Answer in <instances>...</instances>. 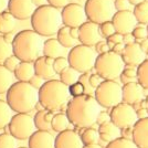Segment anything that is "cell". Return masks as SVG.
<instances>
[{
	"label": "cell",
	"instance_id": "cell-1",
	"mask_svg": "<svg viewBox=\"0 0 148 148\" xmlns=\"http://www.w3.org/2000/svg\"><path fill=\"white\" fill-rule=\"evenodd\" d=\"M101 106L93 95L84 94L70 99L65 110L70 123L77 128L92 127L96 123Z\"/></svg>",
	"mask_w": 148,
	"mask_h": 148
},
{
	"label": "cell",
	"instance_id": "cell-57",
	"mask_svg": "<svg viewBox=\"0 0 148 148\" xmlns=\"http://www.w3.org/2000/svg\"><path fill=\"white\" fill-rule=\"evenodd\" d=\"M32 2H33V5L37 8L38 7H42L48 5V0H32Z\"/></svg>",
	"mask_w": 148,
	"mask_h": 148
},
{
	"label": "cell",
	"instance_id": "cell-60",
	"mask_svg": "<svg viewBox=\"0 0 148 148\" xmlns=\"http://www.w3.org/2000/svg\"><path fill=\"white\" fill-rule=\"evenodd\" d=\"M82 148H103L99 144H94V145H84Z\"/></svg>",
	"mask_w": 148,
	"mask_h": 148
},
{
	"label": "cell",
	"instance_id": "cell-30",
	"mask_svg": "<svg viewBox=\"0 0 148 148\" xmlns=\"http://www.w3.org/2000/svg\"><path fill=\"white\" fill-rule=\"evenodd\" d=\"M12 110L7 103V101L0 99V130H3L8 127L12 118Z\"/></svg>",
	"mask_w": 148,
	"mask_h": 148
},
{
	"label": "cell",
	"instance_id": "cell-12",
	"mask_svg": "<svg viewBox=\"0 0 148 148\" xmlns=\"http://www.w3.org/2000/svg\"><path fill=\"white\" fill-rule=\"evenodd\" d=\"M61 18L62 23L70 28H79L87 20L84 7L79 3H69L62 8Z\"/></svg>",
	"mask_w": 148,
	"mask_h": 148
},
{
	"label": "cell",
	"instance_id": "cell-43",
	"mask_svg": "<svg viewBox=\"0 0 148 148\" xmlns=\"http://www.w3.org/2000/svg\"><path fill=\"white\" fill-rule=\"evenodd\" d=\"M20 60H19L17 56H14L12 54V56H10L8 59H6L5 60V62H3V65L6 66L10 72H14V70L17 69V66L19 65V63H20Z\"/></svg>",
	"mask_w": 148,
	"mask_h": 148
},
{
	"label": "cell",
	"instance_id": "cell-4",
	"mask_svg": "<svg viewBox=\"0 0 148 148\" xmlns=\"http://www.w3.org/2000/svg\"><path fill=\"white\" fill-rule=\"evenodd\" d=\"M12 53L22 62H34L41 56L43 49L42 37L33 30H22L18 32L12 43Z\"/></svg>",
	"mask_w": 148,
	"mask_h": 148
},
{
	"label": "cell",
	"instance_id": "cell-51",
	"mask_svg": "<svg viewBox=\"0 0 148 148\" xmlns=\"http://www.w3.org/2000/svg\"><path fill=\"white\" fill-rule=\"evenodd\" d=\"M121 137L126 138V139H132L133 138V127H126L121 130Z\"/></svg>",
	"mask_w": 148,
	"mask_h": 148
},
{
	"label": "cell",
	"instance_id": "cell-64",
	"mask_svg": "<svg viewBox=\"0 0 148 148\" xmlns=\"http://www.w3.org/2000/svg\"><path fill=\"white\" fill-rule=\"evenodd\" d=\"M20 148H29V147H20Z\"/></svg>",
	"mask_w": 148,
	"mask_h": 148
},
{
	"label": "cell",
	"instance_id": "cell-58",
	"mask_svg": "<svg viewBox=\"0 0 148 148\" xmlns=\"http://www.w3.org/2000/svg\"><path fill=\"white\" fill-rule=\"evenodd\" d=\"M8 1L9 0H0V13L6 11V9L8 8Z\"/></svg>",
	"mask_w": 148,
	"mask_h": 148
},
{
	"label": "cell",
	"instance_id": "cell-46",
	"mask_svg": "<svg viewBox=\"0 0 148 148\" xmlns=\"http://www.w3.org/2000/svg\"><path fill=\"white\" fill-rule=\"evenodd\" d=\"M94 47H95V49H94L95 50V52H96L99 56V54H103V53H106V52H108V51H111L107 42H106V41H103V40L99 41Z\"/></svg>",
	"mask_w": 148,
	"mask_h": 148
},
{
	"label": "cell",
	"instance_id": "cell-31",
	"mask_svg": "<svg viewBox=\"0 0 148 148\" xmlns=\"http://www.w3.org/2000/svg\"><path fill=\"white\" fill-rule=\"evenodd\" d=\"M81 140L83 143V145H94V144H99V130L93 128V127H86V128H82V133L80 134Z\"/></svg>",
	"mask_w": 148,
	"mask_h": 148
},
{
	"label": "cell",
	"instance_id": "cell-48",
	"mask_svg": "<svg viewBox=\"0 0 148 148\" xmlns=\"http://www.w3.org/2000/svg\"><path fill=\"white\" fill-rule=\"evenodd\" d=\"M110 121H111L110 114L105 111H101L99 113V115H97V118H96V124L102 125V124L107 123V122H110Z\"/></svg>",
	"mask_w": 148,
	"mask_h": 148
},
{
	"label": "cell",
	"instance_id": "cell-33",
	"mask_svg": "<svg viewBox=\"0 0 148 148\" xmlns=\"http://www.w3.org/2000/svg\"><path fill=\"white\" fill-rule=\"evenodd\" d=\"M80 75V72H77L76 70H74L71 66H68L60 73V81L62 83H64L66 86H70V85H72V84L76 83L79 81Z\"/></svg>",
	"mask_w": 148,
	"mask_h": 148
},
{
	"label": "cell",
	"instance_id": "cell-55",
	"mask_svg": "<svg viewBox=\"0 0 148 148\" xmlns=\"http://www.w3.org/2000/svg\"><path fill=\"white\" fill-rule=\"evenodd\" d=\"M136 113H137V117H138V119H140V118H145L148 116V113L147 111H146V108H139V110H137L136 111Z\"/></svg>",
	"mask_w": 148,
	"mask_h": 148
},
{
	"label": "cell",
	"instance_id": "cell-14",
	"mask_svg": "<svg viewBox=\"0 0 148 148\" xmlns=\"http://www.w3.org/2000/svg\"><path fill=\"white\" fill-rule=\"evenodd\" d=\"M8 11L18 20L31 19L37 7L33 5L32 0H9Z\"/></svg>",
	"mask_w": 148,
	"mask_h": 148
},
{
	"label": "cell",
	"instance_id": "cell-42",
	"mask_svg": "<svg viewBox=\"0 0 148 148\" xmlns=\"http://www.w3.org/2000/svg\"><path fill=\"white\" fill-rule=\"evenodd\" d=\"M132 34L136 41H143L147 38V29L144 25H136L134 30L132 31Z\"/></svg>",
	"mask_w": 148,
	"mask_h": 148
},
{
	"label": "cell",
	"instance_id": "cell-13",
	"mask_svg": "<svg viewBox=\"0 0 148 148\" xmlns=\"http://www.w3.org/2000/svg\"><path fill=\"white\" fill-rule=\"evenodd\" d=\"M112 22L114 25L115 31L123 36L127 33H132V31L134 30L137 23L134 13L130 10L116 11L114 17L112 18Z\"/></svg>",
	"mask_w": 148,
	"mask_h": 148
},
{
	"label": "cell",
	"instance_id": "cell-6",
	"mask_svg": "<svg viewBox=\"0 0 148 148\" xmlns=\"http://www.w3.org/2000/svg\"><path fill=\"white\" fill-rule=\"evenodd\" d=\"M125 68L122 56L114 51L99 54L96 58L94 70L103 80H116Z\"/></svg>",
	"mask_w": 148,
	"mask_h": 148
},
{
	"label": "cell",
	"instance_id": "cell-41",
	"mask_svg": "<svg viewBox=\"0 0 148 148\" xmlns=\"http://www.w3.org/2000/svg\"><path fill=\"white\" fill-rule=\"evenodd\" d=\"M69 91H70V94H71L72 97H77V96L85 94V87L80 81H77L76 83H74V84L69 86Z\"/></svg>",
	"mask_w": 148,
	"mask_h": 148
},
{
	"label": "cell",
	"instance_id": "cell-15",
	"mask_svg": "<svg viewBox=\"0 0 148 148\" xmlns=\"http://www.w3.org/2000/svg\"><path fill=\"white\" fill-rule=\"evenodd\" d=\"M102 40L99 33V25L92 21H86L79 27V41L81 44L94 47L99 41Z\"/></svg>",
	"mask_w": 148,
	"mask_h": 148
},
{
	"label": "cell",
	"instance_id": "cell-63",
	"mask_svg": "<svg viewBox=\"0 0 148 148\" xmlns=\"http://www.w3.org/2000/svg\"><path fill=\"white\" fill-rule=\"evenodd\" d=\"M146 29H147V38H148V25H147V27H146Z\"/></svg>",
	"mask_w": 148,
	"mask_h": 148
},
{
	"label": "cell",
	"instance_id": "cell-19",
	"mask_svg": "<svg viewBox=\"0 0 148 148\" xmlns=\"http://www.w3.org/2000/svg\"><path fill=\"white\" fill-rule=\"evenodd\" d=\"M53 60L54 59H51V58L44 56H39L37 60L33 62L36 75H38L39 77H41L44 81L52 80L56 74L53 69Z\"/></svg>",
	"mask_w": 148,
	"mask_h": 148
},
{
	"label": "cell",
	"instance_id": "cell-53",
	"mask_svg": "<svg viewBox=\"0 0 148 148\" xmlns=\"http://www.w3.org/2000/svg\"><path fill=\"white\" fill-rule=\"evenodd\" d=\"M124 48H125V44H124L123 42H121V43L115 44V45L112 48V51H114V52L117 53V54H122V52L124 51Z\"/></svg>",
	"mask_w": 148,
	"mask_h": 148
},
{
	"label": "cell",
	"instance_id": "cell-50",
	"mask_svg": "<svg viewBox=\"0 0 148 148\" xmlns=\"http://www.w3.org/2000/svg\"><path fill=\"white\" fill-rule=\"evenodd\" d=\"M43 81L44 80H42L41 77H39L38 75H34V76L29 81V83H30L31 85L34 87V88H37L38 91H39V90H40V87L43 85V83H44Z\"/></svg>",
	"mask_w": 148,
	"mask_h": 148
},
{
	"label": "cell",
	"instance_id": "cell-36",
	"mask_svg": "<svg viewBox=\"0 0 148 148\" xmlns=\"http://www.w3.org/2000/svg\"><path fill=\"white\" fill-rule=\"evenodd\" d=\"M12 54V45L7 42L3 36H0V64H3L5 60Z\"/></svg>",
	"mask_w": 148,
	"mask_h": 148
},
{
	"label": "cell",
	"instance_id": "cell-34",
	"mask_svg": "<svg viewBox=\"0 0 148 148\" xmlns=\"http://www.w3.org/2000/svg\"><path fill=\"white\" fill-rule=\"evenodd\" d=\"M137 82L145 90H148V59H145L137 66Z\"/></svg>",
	"mask_w": 148,
	"mask_h": 148
},
{
	"label": "cell",
	"instance_id": "cell-45",
	"mask_svg": "<svg viewBox=\"0 0 148 148\" xmlns=\"http://www.w3.org/2000/svg\"><path fill=\"white\" fill-rule=\"evenodd\" d=\"M102 82H103V79H102L97 73H91L90 74L88 83H90V86L92 87L94 91H95V88L99 86Z\"/></svg>",
	"mask_w": 148,
	"mask_h": 148
},
{
	"label": "cell",
	"instance_id": "cell-59",
	"mask_svg": "<svg viewBox=\"0 0 148 148\" xmlns=\"http://www.w3.org/2000/svg\"><path fill=\"white\" fill-rule=\"evenodd\" d=\"M70 32H71V36H72L74 39L79 40V28H71V29H70Z\"/></svg>",
	"mask_w": 148,
	"mask_h": 148
},
{
	"label": "cell",
	"instance_id": "cell-52",
	"mask_svg": "<svg viewBox=\"0 0 148 148\" xmlns=\"http://www.w3.org/2000/svg\"><path fill=\"white\" fill-rule=\"evenodd\" d=\"M135 42V39L133 37V34L132 33H127V34H124L123 36V43L125 45H127V44H132Z\"/></svg>",
	"mask_w": 148,
	"mask_h": 148
},
{
	"label": "cell",
	"instance_id": "cell-47",
	"mask_svg": "<svg viewBox=\"0 0 148 148\" xmlns=\"http://www.w3.org/2000/svg\"><path fill=\"white\" fill-rule=\"evenodd\" d=\"M130 2L128 0H114V7L116 11H125L130 10Z\"/></svg>",
	"mask_w": 148,
	"mask_h": 148
},
{
	"label": "cell",
	"instance_id": "cell-16",
	"mask_svg": "<svg viewBox=\"0 0 148 148\" xmlns=\"http://www.w3.org/2000/svg\"><path fill=\"white\" fill-rule=\"evenodd\" d=\"M145 88L138 82L126 83L122 86V99L124 103L135 105L140 103L145 99Z\"/></svg>",
	"mask_w": 148,
	"mask_h": 148
},
{
	"label": "cell",
	"instance_id": "cell-29",
	"mask_svg": "<svg viewBox=\"0 0 148 148\" xmlns=\"http://www.w3.org/2000/svg\"><path fill=\"white\" fill-rule=\"evenodd\" d=\"M70 121L68 118V115L65 113H56L52 118V130H54L56 133H61L64 130H69L70 126Z\"/></svg>",
	"mask_w": 148,
	"mask_h": 148
},
{
	"label": "cell",
	"instance_id": "cell-40",
	"mask_svg": "<svg viewBox=\"0 0 148 148\" xmlns=\"http://www.w3.org/2000/svg\"><path fill=\"white\" fill-rule=\"evenodd\" d=\"M69 65V61H68V58H64V56H59L53 60V69L56 71V73L60 74L64 70L66 69Z\"/></svg>",
	"mask_w": 148,
	"mask_h": 148
},
{
	"label": "cell",
	"instance_id": "cell-54",
	"mask_svg": "<svg viewBox=\"0 0 148 148\" xmlns=\"http://www.w3.org/2000/svg\"><path fill=\"white\" fill-rule=\"evenodd\" d=\"M139 47H140V49L143 50V52H144L145 54H147L148 53V38H146V39H144L143 41H140Z\"/></svg>",
	"mask_w": 148,
	"mask_h": 148
},
{
	"label": "cell",
	"instance_id": "cell-27",
	"mask_svg": "<svg viewBox=\"0 0 148 148\" xmlns=\"http://www.w3.org/2000/svg\"><path fill=\"white\" fill-rule=\"evenodd\" d=\"M13 83H14L13 73L10 72L3 64H0V94L8 92V90L12 86Z\"/></svg>",
	"mask_w": 148,
	"mask_h": 148
},
{
	"label": "cell",
	"instance_id": "cell-25",
	"mask_svg": "<svg viewBox=\"0 0 148 148\" xmlns=\"http://www.w3.org/2000/svg\"><path fill=\"white\" fill-rule=\"evenodd\" d=\"M62 47L60 42L56 39H48L43 42V49H42V54L44 56H48L51 59H56L61 56Z\"/></svg>",
	"mask_w": 148,
	"mask_h": 148
},
{
	"label": "cell",
	"instance_id": "cell-38",
	"mask_svg": "<svg viewBox=\"0 0 148 148\" xmlns=\"http://www.w3.org/2000/svg\"><path fill=\"white\" fill-rule=\"evenodd\" d=\"M0 148H17V138L10 133L0 134Z\"/></svg>",
	"mask_w": 148,
	"mask_h": 148
},
{
	"label": "cell",
	"instance_id": "cell-23",
	"mask_svg": "<svg viewBox=\"0 0 148 148\" xmlns=\"http://www.w3.org/2000/svg\"><path fill=\"white\" fill-rule=\"evenodd\" d=\"M99 138L105 143H111L121 137V128H118L112 121L99 125Z\"/></svg>",
	"mask_w": 148,
	"mask_h": 148
},
{
	"label": "cell",
	"instance_id": "cell-62",
	"mask_svg": "<svg viewBox=\"0 0 148 148\" xmlns=\"http://www.w3.org/2000/svg\"><path fill=\"white\" fill-rule=\"evenodd\" d=\"M145 108H146V111H147V113H148V96L146 97V99H145Z\"/></svg>",
	"mask_w": 148,
	"mask_h": 148
},
{
	"label": "cell",
	"instance_id": "cell-49",
	"mask_svg": "<svg viewBox=\"0 0 148 148\" xmlns=\"http://www.w3.org/2000/svg\"><path fill=\"white\" fill-rule=\"evenodd\" d=\"M69 3H71V0H48V5L56 7L58 9L64 8L65 6H68Z\"/></svg>",
	"mask_w": 148,
	"mask_h": 148
},
{
	"label": "cell",
	"instance_id": "cell-3",
	"mask_svg": "<svg viewBox=\"0 0 148 148\" xmlns=\"http://www.w3.org/2000/svg\"><path fill=\"white\" fill-rule=\"evenodd\" d=\"M7 103L16 113H30L39 103V91L29 82H14L7 92Z\"/></svg>",
	"mask_w": 148,
	"mask_h": 148
},
{
	"label": "cell",
	"instance_id": "cell-61",
	"mask_svg": "<svg viewBox=\"0 0 148 148\" xmlns=\"http://www.w3.org/2000/svg\"><path fill=\"white\" fill-rule=\"evenodd\" d=\"M143 1H144V0H128L130 5H133V6H136V5L140 3V2H143Z\"/></svg>",
	"mask_w": 148,
	"mask_h": 148
},
{
	"label": "cell",
	"instance_id": "cell-22",
	"mask_svg": "<svg viewBox=\"0 0 148 148\" xmlns=\"http://www.w3.org/2000/svg\"><path fill=\"white\" fill-rule=\"evenodd\" d=\"M54 116V113L49 110H39L33 116L34 125L37 130H47L50 132L52 130V118Z\"/></svg>",
	"mask_w": 148,
	"mask_h": 148
},
{
	"label": "cell",
	"instance_id": "cell-11",
	"mask_svg": "<svg viewBox=\"0 0 148 148\" xmlns=\"http://www.w3.org/2000/svg\"><path fill=\"white\" fill-rule=\"evenodd\" d=\"M110 116L112 122L121 130L126 127H133L138 121L137 113L134 106L124 102L112 107Z\"/></svg>",
	"mask_w": 148,
	"mask_h": 148
},
{
	"label": "cell",
	"instance_id": "cell-56",
	"mask_svg": "<svg viewBox=\"0 0 148 148\" xmlns=\"http://www.w3.org/2000/svg\"><path fill=\"white\" fill-rule=\"evenodd\" d=\"M3 38H5V40H6L8 43H12L13 39H14V34H13L12 32H10V33H6V34H3Z\"/></svg>",
	"mask_w": 148,
	"mask_h": 148
},
{
	"label": "cell",
	"instance_id": "cell-10",
	"mask_svg": "<svg viewBox=\"0 0 148 148\" xmlns=\"http://www.w3.org/2000/svg\"><path fill=\"white\" fill-rule=\"evenodd\" d=\"M8 128L9 133L20 140L29 139L30 136L37 130L34 119L30 113H17L13 115L8 125Z\"/></svg>",
	"mask_w": 148,
	"mask_h": 148
},
{
	"label": "cell",
	"instance_id": "cell-5",
	"mask_svg": "<svg viewBox=\"0 0 148 148\" xmlns=\"http://www.w3.org/2000/svg\"><path fill=\"white\" fill-rule=\"evenodd\" d=\"M61 11L50 5L38 7L31 17L32 30L41 37H52L61 28Z\"/></svg>",
	"mask_w": 148,
	"mask_h": 148
},
{
	"label": "cell",
	"instance_id": "cell-20",
	"mask_svg": "<svg viewBox=\"0 0 148 148\" xmlns=\"http://www.w3.org/2000/svg\"><path fill=\"white\" fill-rule=\"evenodd\" d=\"M138 148H148V116L140 118L133 126V138Z\"/></svg>",
	"mask_w": 148,
	"mask_h": 148
},
{
	"label": "cell",
	"instance_id": "cell-35",
	"mask_svg": "<svg viewBox=\"0 0 148 148\" xmlns=\"http://www.w3.org/2000/svg\"><path fill=\"white\" fill-rule=\"evenodd\" d=\"M121 82L126 84L130 82H137V66L135 65H125L123 72L119 75Z\"/></svg>",
	"mask_w": 148,
	"mask_h": 148
},
{
	"label": "cell",
	"instance_id": "cell-18",
	"mask_svg": "<svg viewBox=\"0 0 148 148\" xmlns=\"http://www.w3.org/2000/svg\"><path fill=\"white\" fill-rule=\"evenodd\" d=\"M121 56H122L125 65L138 66L145 60V53L143 52V50L139 47V43H137V42L125 45L124 51L122 52Z\"/></svg>",
	"mask_w": 148,
	"mask_h": 148
},
{
	"label": "cell",
	"instance_id": "cell-39",
	"mask_svg": "<svg viewBox=\"0 0 148 148\" xmlns=\"http://www.w3.org/2000/svg\"><path fill=\"white\" fill-rule=\"evenodd\" d=\"M99 33H101V36L102 38H108L112 34H114L116 31H115V28H114V25H113V22L111 21H106V22H103V23H101L99 25Z\"/></svg>",
	"mask_w": 148,
	"mask_h": 148
},
{
	"label": "cell",
	"instance_id": "cell-17",
	"mask_svg": "<svg viewBox=\"0 0 148 148\" xmlns=\"http://www.w3.org/2000/svg\"><path fill=\"white\" fill-rule=\"evenodd\" d=\"M83 146L80 135L72 130L59 133L54 139V148H82Z\"/></svg>",
	"mask_w": 148,
	"mask_h": 148
},
{
	"label": "cell",
	"instance_id": "cell-28",
	"mask_svg": "<svg viewBox=\"0 0 148 148\" xmlns=\"http://www.w3.org/2000/svg\"><path fill=\"white\" fill-rule=\"evenodd\" d=\"M70 29H71L70 27L62 25L56 33V40L60 42L63 48H73L76 43V39H74L71 36Z\"/></svg>",
	"mask_w": 148,
	"mask_h": 148
},
{
	"label": "cell",
	"instance_id": "cell-8",
	"mask_svg": "<svg viewBox=\"0 0 148 148\" xmlns=\"http://www.w3.org/2000/svg\"><path fill=\"white\" fill-rule=\"evenodd\" d=\"M94 97L101 107L112 108L123 102L122 85L115 80H103L94 91Z\"/></svg>",
	"mask_w": 148,
	"mask_h": 148
},
{
	"label": "cell",
	"instance_id": "cell-7",
	"mask_svg": "<svg viewBox=\"0 0 148 148\" xmlns=\"http://www.w3.org/2000/svg\"><path fill=\"white\" fill-rule=\"evenodd\" d=\"M97 58V53L92 47L79 44L70 50L68 54L69 65L77 72L86 73L94 69V64Z\"/></svg>",
	"mask_w": 148,
	"mask_h": 148
},
{
	"label": "cell",
	"instance_id": "cell-37",
	"mask_svg": "<svg viewBox=\"0 0 148 148\" xmlns=\"http://www.w3.org/2000/svg\"><path fill=\"white\" fill-rule=\"evenodd\" d=\"M105 148H138L136 144L132 139H126L123 137H119L117 139L108 143Z\"/></svg>",
	"mask_w": 148,
	"mask_h": 148
},
{
	"label": "cell",
	"instance_id": "cell-21",
	"mask_svg": "<svg viewBox=\"0 0 148 148\" xmlns=\"http://www.w3.org/2000/svg\"><path fill=\"white\" fill-rule=\"evenodd\" d=\"M56 137L47 130H36L29 138V148H54Z\"/></svg>",
	"mask_w": 148,
	"mask_h": 148
},
{
	"label": "cell",
	"instance_id": "cell-2",
	"mask_svg": "<svg viewBox=\"0 0 148 148\" xmlns=\"http://www.w3.org/2000/svg\"><path fill=\"white\" fill-rule=\"evenodd\" d=\"M71 97L69 86L60 80L45 81L39 90V104L44 110L65 111Z\"/></svg>",
	"mask_w": 148,
	"mask_h": 148
},
{
	"label": "cell",
	"instance_id": "cell-26",
	"mask_svg": "<svg viewBox=\"0 0 148 148\" xmlns=\"http://www.w3.org/2000/svg\"><path fill=\"white\" fill-rule=\"evenodd\" d=\"M17 19L13 17L9 11H3L0 13V34H6L13 32L16 28Z\"/></svg>",
	"mask_w": 148,
	"mask_h": 148
},
{
	"label": "cell",
	"instance_id": "cell-9",
	"mask_svg": "<svg viewBox=\"0 0 148 148\" xmlns=\"http://www.w3.org/2000/svg\"><path fill=\"white\" fill-rule=\"evenodd\" d=\"M84 10L87 20L97 25L111 21L116 12L114 0H86Z\"/></svg>",
	"mask_w": 148,
	"mask_h": 148
},
{
	"label": "cell",
	"instance_id": "cell-24",
	"mask_svg": "<svg viewBox=\"0 0 148 148\" xmlns=\"http://www.w3.org/2000/svg\"><path fill=\"white\" fill-rule=\"evenodd\" d=\"M14 79L20 82H29L36 75L33 62H20L13 72Z\"/></svg>",
	"mask_w": 148,
	"mask_h": 148
},
{
	"label": "cell",
	"instance_id": "cell-32",
	"mask_svg": "<svg viewBox=\"0 0 148 148\" xmlns=\"http://www.w3.org/2000/svg\"><path fill=\"white\" fill-rule=\"evenodd\" d=\"M133 13L137 22L142 25H148V1L144 0L143 2L136 5Z\"/></svg>",
	"mask_w": 148,
	"mask_h": 148
},
{
	"label": "cell",
	"instance_id": "cell-44",
	"mask_svg": "<svg viewBox=\"0 0 148 148\" xmlns=\"http://www.w3.org/2000/svg\"><path fill=\"white\" fill-rule=\"evenodd\" d=\"M106 42L108 44L110 49L112 50V48H113L115 44L123 42V34H119L117 32H115L114 34H112V36H110L108 38H106Z\"/></svg>",
	"mask_w": 148,
	"mask_h": 148
}]
</instances>
